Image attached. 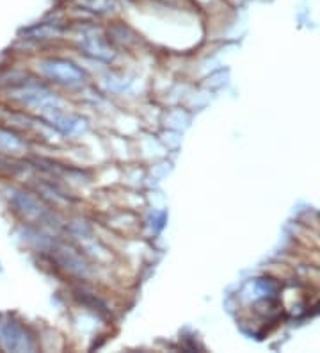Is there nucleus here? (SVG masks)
<instances>
[{
    "mask_svg": "<svg viewBox=\"0 0 320 353\" xmlns=\"http://www.w3.org/2000/svg\"><path fill=\"white\" fill-rule=\"evenodd\" d=\"M38 348L36 334L14 316H0V352H32Z\"/></svg>",
    "mask_w": 320,
    "mask_h": 353,
    "instance_id": "2",
    "label": "nucleus"
},
{
    "mask_svg": "<svg viewBox=\"0 0 320 353\" xmlns=\"http://www.w3.org/2000/svg\"><path fill=\"white\" fill-rule=\"evenodd\" d=\"M39 74L45 79L63 86H77L84 81V74L70 61L59 59V57H47L38 63Z\"/></svg>",
    "mask_w": 320,
    "mask_h": 353,
    "instance_id": "3",
    "label": "nucleus"
},
{
    "mask_svg": "<svg viewBox=\"0 0 320 353\" xmlns=\"http://www.w3.org/2000/svg\"><path fill=\"white\" fill-rule=\"evenodd\" d=\"M4 199L9 211L27 227L43 228L52 225L56 220L54 209L30 188L23 185H8L4 191Z\"/></svg>",
    "mask_w": 320,
    "mask_h": 353,
    "instance_id": "1",
    "label": "nucleus"
},
{
    "mask_svg": "<svg viewBox=\"0 0 320 353\" xmlns=\"http://www.w3.org/2000/svg\"><path fill=\"white\" fill-rule=\"evenodd\" d=\"M29 148V138L23 130L0 123V155L6 159H23Z\"/></svg>",
    "mask_w": 320,
    "mask_h": 353,
    "instance_id": "4",
    "label": "nucleus"
}]
</instances>
